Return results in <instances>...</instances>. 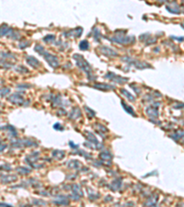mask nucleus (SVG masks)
<instances>
[{"label": "nucleus", "instance_id": "f257e3e1", "mask_svg": "<svg viewBox=\"0 0 184 207\" xmlns=\"http://www.w3.org/2000/svg\"><path fill=\"white\" fill-rule=\"evenodd\" d=\"M44 56H45L46 61L49 63L53 67H56V66H58V62H57V60H56V58L55 56H53L52 54H45Z\"/></svg>", "mask_w": 184, "mask_h": 207}, {"label": "nucleus", "instance_id": "f03ea898", "mask_svg": "<svg viewBox=\"0 0 184 207\" xmlns=\"http://www.w3.org/2000/svg\"><path fill=\"white\" fill-rule=\"evenodd\" d=\"M181 6H182V8H184V0H181Z\"/></svg>", "mask_w": 184, "mask_h": 207}, {"label": "nucleus", "instance_id": "7ed1b4c3", "mask_svg": "<svg viewBox=\"0 0 184 207\" xmlns=\"http://www.w3.org/2000/svg\"><path fill=\"white\" fill-rule=\"evenodd\" d=\"M159 1H165V0H159Z\"/></svg>", "mask_w": 184, "mask_h": 207}]
</instances>
